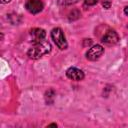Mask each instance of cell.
<instances>
[{
    "label": "cell",
    "mask_w": 128,
    "mask_h": 128,
    "mask_svg": "<svg viewBox=\"0 0 128 128\" xmlns=\"http://www.w3.org/2000/svg\"><path fill=\"white\" fill-rule=\"evenodd\" d=\"M50 51H51V44L46 40H42L40 42L34 43V46L28 50L27 55L29 56V58L36 60L41 58L43 55L49 53Z\"/></svg>",
    "instance_id": "6da1fadb"
},
{
    "label": "cell",
    "mask_w": 128,
    "mask_h": 128,
    "mask_svg": "<svg viewBox=\"0 0 128 128\" xmlns=\"http://www.w3.org/2000/svg\"><path fill=\"white\" fill-rule=\"evenodd\" d=\"M51 37L53 39V41L55 42V44L57 45V47L61 50H64L67 48V41L65 39L64 33L60 28H54L51 31Z\"/></svg>",
    "instance_id": "7a4b0ae2"
},
{
    "label": "cell",
    "mask_w": 128,
    "mask_h": 128,
    "mask_svg": "<svg viewBox=\"0 0 128 128\" xmlns=\"http://www.w3.org/2000/svg\"><path fill=\"white\" fill-rule=\"evenodd\" d=\"M44 4L41 0H27L25 2V8L32 14H37L43 10Z\"/></svg>",
    "instance_id": "3957f363"
},
{
    "label": "cell",
    "mask_w": 128,
    "mask_h": 128,
    "mask_svg": "<svg viewBox=\"0 0 128 128\" xmlns=\"http://www.w3.org/2000/svg\"><path fill=\"white\" fill-rule=\"evenodd\" d=\"M103 53H104V48L101 45H94L87 51L86 58L90 61H95L99 59Z\"/></svg>",
    "instance_id": "277c9868"
},
{
    "label": "cell",
    "mask_w": 128,
    "mask_h": 128,
    "mask_svg": "<svg viewBox=\"0 0 128 128\" xmlns=\"http://www.w3.org/2000/svg\"><path fill=\"white\" fill-rule=\"evenodd\" d=\"M119 41V36L114 30H108L102 37V42L106 45H115Z\"/></svg>",
    "instance_id": "5b68a950"
},
{
    "label": "cell",
    "mask_w": 128,
    "mask_h": 128,
    "mask_svg": "<svg viewBox=\"0 0 128 128\" xmlns=\"http://www.w3.org/2000/svg\"><path fill=\"white\" fill-rule=\"evenodd\" d=\"M66 75L69 79L75 80V81H80L84 78V73L82 70L76 68V67H70L66 71Z\"/></svg>",
    "instance_id": "8992f818"
},
{
    "label": "cell",
    "mask_w": 128,
    "mask_h": 128,
    "mask_svg": "<svg viewBox=\"0 0 128 128\" xmlns=\"http://www.w3.org/2000/svg\"><path fill=\"white\" fill-rule=\"evenodd\" d=\"M30 34H31V37H32V41L34 43H37V42H40V41L44 40L45 36H46V32L43 29H41V28H34V29H32Z\"/></svg>",
    "instance_id": "52a82bcc"
},
{
    "label": "cell",
    "mask_w": 128,
    "mask_h": 128,
    "mask_svg": "<svg viewBox=\"0 0 128 128\" xmlns=\"http://www.w3.org/2000/svg\"><path fill=\"white\" fill-rule=\"evenodd\" d=\"M54 96H55V92H54L52 89L48 90V91L46 92V94H45V99H46V102H47L48 104L53 103V101H54Z\"/></svg>",
    "instance_id": "ba28073f"
},
{
    "label": "cell",
    "mask_w": 128,
    "mask_h": 128,
    "mask_svg": "<svg viewBox=\"0 0 128 128\" xmlns=\"http://www.w3.org/2000/svg\"><path fill=\"white\" fill-rule=\"evenodd\" d=\"M78 0H58V4L62 6H67V5H72L77 3Z\"/></svg>",
    "instance_id": "9c48e42d"
},
{
    "label": "cell",
    "mask_w": 128,
    "mask_h": 128,
    "mask_svg": "<svg viewBox=\"0 0 128 128\" xmlns=\"http://www.w3.org/2000/svg\"><path fill=\"white\" fill-rule=\"evenodd\" d=\"M79 16H80V12L78 10H73L69 14V20H76L79 18Z\"/></svg>",
    "instance_id": "30bf717a"
},
{
    "label": "cell",
    "mask_w": 128,
    "mask_h": 128,
    "mask_svg": "<svg viewBox=\"0 0 128 128\" xmlns=\"http://www.w3.org/2000/svg\"><path fill=\"white\" fill-rule=\"evenodd\" d=\"M98 0H84V3L85 5H88V6H93L95 4H97Z\"/></svg>",
    "instance_id": "8fae6325"
},
{
    "label": "cell",
    "mask_w": 128,
    "mask_h": 128,
    "mask_svg": "<svg viewBox=\"0 0 128 128\" xmlns=\"http://www.w3.org/2000/svg\"><path fill=\"white\" fill-rule=\"evenodd\" d=\"M110 5H111V3H110L109 1H105V2H103V7L106 8V9H109V8H110Z\"/></svg>",
    "instance_id": "7c38bea8"
},
{
    "label": "cell",
    "mask_w": 128,
    "mask_h": 128,
    "mask_svg": "<svg viewBox=\"0 0 128 128\" xmlns=\"http://www.w3.org/2000/svg\"><path fill=\"white\" fill-rule=\"evenodd\" d=\"M91 43H92V40L91 39H85V43H84V46H89V45H91Z\"/></svg>",
    "instance_id": "4fadbf2b"
},
{
    "label": "cell",
    "mask_w": 128,
    "mask_h": 128,
    "mask_svg": "<svg viewBox=\"0 0 128 128\" xmlns=\"http://www.w3.org/2000/svg\"><path fill=\"white\" fill-rule=\"evenodd\" d=\"M11 0H1V3H3V4H5V3H9Z\"/></svg>",
    "instance_id": "5bb4252c"
},
{
    "label": "cell",
    "mask_w": 128,
    "mask_h": 128,
    "mask_svg": "<svg viewBox=\"0 0 128 128\" xmlns=\"http://www.w3.org/2000/svg\"><path fill=\"white\" fill-rule=\"evenodd\" d=\"M48 126H49V127H51V126H54V127H57V125H56V124H54V123H53V124H50V125H48Z\"/></svg>",
    "instance_id": "9a60e30c"
}]
</instances>
